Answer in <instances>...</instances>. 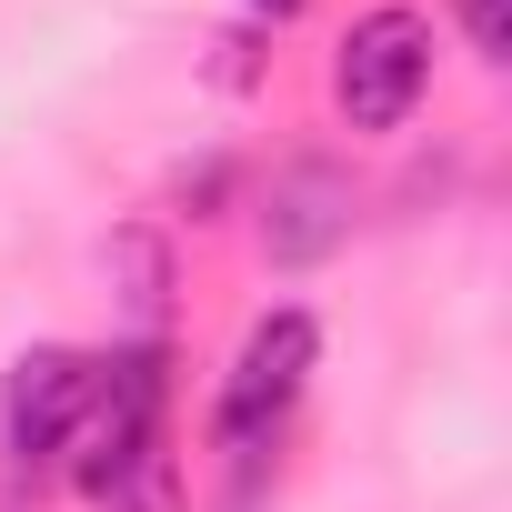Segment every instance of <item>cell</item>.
<instances>
[{
  "label": "cell",
  "mask_w": 512,
  "mask_h": 512,
  "mask_svg": "<svg viewBox=\"0 0 512 512\" xmlns=\"http://www.w3.org/2000/svg\"><path fill=\"white\" fill-rule=\"evenodd\" d=\"M462 31H472L482 61H502L512 51V0H462Z\"/></svg>",
  "instance_id": "cell-6"
},
{
  "label": "cell",
  "mask_w": 512,
  "mask_h": 512,
  "mask_svg": "<svg viewBox=\"0 0 512 512\" xmlns=\"http://www.w3.org/2000/svg\"><path fill=\"white\" fill-rule=\"evenodd\" d=\"M312 362H322L312 312H262V322H251V342H241V362H231V382H221V442H231V452L272 442L282 412L302 402Z\"/></svg>",
  "instance_id": "cell-3"
},
{
  "label": "cell",
  "mask_w": 512,
  "mask_h": 512,
  "mask_svg": "<svg viewBox=\"0 0 512 512\" xmlns=\"http://www.w3.org/2000/svg\"><path fill=\"white\" fill-rule=\"evenodd\" d=\"M91 382H101V362H81L61 342L21 352L11 382H0V432H11V452H61L81 432V412H91Z\"/></svg>",
  "instance_id": "cell-4"
},
{
  "label": "cell",
  "mask_w": 512,
  "mask_h": 512,
  "mask_svg": "<svg viewBox=\"0 0 512 512\" xmlns=\"http://www.w3.org/2000/svg\"><path fill=\"white\" fill-rule=\"evenodd\" d=\"M422 81H432V21L402 11V0L362 11L342 31V51H332V101H342L352 131H402L412 101H422Z\"/></svg>",
  "instance_id": "cell-1"
},
{
  "label": "cell",
  "mask_w": 512,
  "mask_h": 512,
  "mask_svg": "<svg viewBox=\"0 0 512 512\" xmlns=\"http://www.w3.org/2000/svg\"><path fill=\"white\" fill-rule=\"evenodd\" d=\"M262 11H272V21H292V11H302V0H262Z\"/></svg>",
  "instance_id": "cell-7"
},
{
  "label": "cell",
  "mask_w": 512,
  "mask_h": 512,
  "mask_svg": "<svg viewBox=\"0 0 512 512\" xmlns=\"http://www.w3.org/2000/svg\"><path fill=\"white\" fill-rule=\"evenodd\" d=\"M171 362L141 342V352H121V362H101V382H91V412H81V492H121L141 462H161V402H171V382H161Z\"/></svg>",
  "instance_id": "cell-2"
},
{
  "label": "cell",
  "mask_w": 512,
  "mask_h": 512,
  "mask_svg": "<svg viewBox=\"0 0 512 512\" xmlns=\"http://www.w3.org/2000/svg\"><path fill=\"white\" fill-rule=\"evenodd\" d=\"M352 231V181L332 161H302L272 181V211H262V241H272V262H322V251Z\"/></svg>",
  "instance_id": "cell-5"
}]
</instances>
